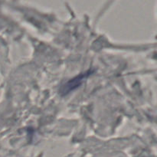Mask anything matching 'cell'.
<instances>
[{
	"instance_id": "6da1fadb",
	"label": "cell",
	"mask_w": 157,
	"mask_h": 157,
	"mask_svg": "<svg viewBox=\"0 0 157 157\" xmlns=\"http://www.w3.org/2000/svg\"><path fill=\"white\" fill-rule=\"evenodd\" d=\"M91 71H87L81 74L80 75L77 76L76 78L70 80L67 84H65L63 86V87L61 88V93H63L64 94H66L69 93V92L71 91V90L76 89L77 87H78L81 84H82V82L84 81V80L85 79V78H87L89 75H91Z\"/></svg>"
}]
</instances>
